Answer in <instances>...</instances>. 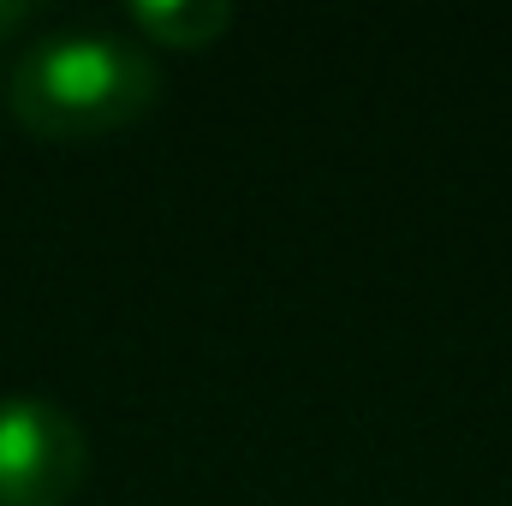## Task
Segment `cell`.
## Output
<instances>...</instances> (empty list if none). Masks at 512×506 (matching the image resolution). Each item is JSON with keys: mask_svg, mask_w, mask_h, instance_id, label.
Segmentation results:
<instances>
[{"mask_svg": "<svg viewBox=\"0 0 512 506\" xmlns=\"http://www.w3.org/2000/svg\"><path fill=\"white\" fill-rule=\"evenodd\" d=\"M30 12H36L30 0H0V36H6V30H18V24H30Z\"/></svg>", "mask_w": 512, "mask_h": 506, "instance_id": "4", "label": "cell"}, {"mask_svg": "<svg viewBox=\"0 0 512 506\" xmlns=\"http://www.w3.org/2000/svg\"><path fill=\"white\" fill-rule=\"evenodd\" d=\"M161 102V66L143 42L114 30H48L36 36L12 78L6 108L30 137L84 143L143 120Z\"/></svg>", "mask_w": 512, "mask_h": 506, "instance_id": "1", "label": "cell"}, {"mask_svg": "<svg viewBox=\"0 0 512 506\" xmlns=\"http://www.w3.org/2000/svg\"><path fill=\"white\" fill-rule=\"evenodd\" d=\"M90 477V441L54 399H0V506H66Z\"/></svg>", "mask_w": 512, "mask_h": 506, "instance_id": "2", "label": "cell"}, {"mask_svg": "<svg viewBox=\"0 0 512 506\" xmlns=\"http://www.w3.org/2000/svg\"><path fill=\"white\" fill-rule=\"evenodd\" d=\"M131 24L155 48H209L221 30H233V6H221V0H131Z\"/></svg>", "mask_w": 512, "mask_h": 506, "instance_id": "3", "label": "cell"}]
</instances>
